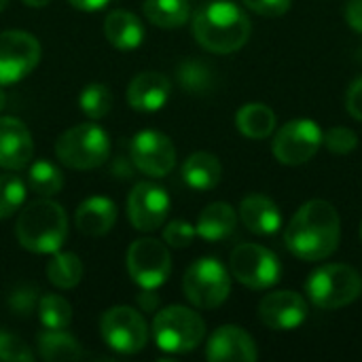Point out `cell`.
I'll return each instance as SVG.
<instances>
[{"label": "cell", "instance_id": "6da1fadb", "mask_svg": "<svg viewBox=\"0 0 362 362\" xmlns=\"http://www.w3.org/2000/svg\"><path fill=\"white\" fill-rule=\"evenodd\" d=\"M341 240V221L333 204L312 199L303 204L291 218L284 242L301 261H322L331 257Z\"/></svg>", "mask_w": 362, "mask_h": 362}, {"label": "cell", "instance_id": "7a4b0ae2", "mask_svg": "<svg viewBox=\"0 0 362 362\" xmlns=\"http://www.w3.org/2000/svg\"><path fill=\"white\" fill-rule=\"evenodd\" d=\"M248 15L229 0H216L202 6L193 17V36L210 53H233L250 38Z\"/></svg>", "mask_w": 362, "mask_h": 362}, {"label": "cell", "instance_id": "3957f363", "mask_svg": "<svg viewBox=\"0 0 362 362\" xmlns=\"http://www.w3.org/2000/svg\"><path fill=\"white\" fill-rule=\"evenodd\" d=\"M17 242L36 255H53L62 250L68 238V218L59 204L38 199L19 212L15 225Z\"/></svg>", "mask_w": 362, "mask_h": 362}, {"label": "cell", "instance_id": "277c9868", "mask_svg": "<svg viewBox=\"0 0 362 362\" xmlns=\"http://www.w3.org/2000/svg\"><path fill=\"white\" fill-rule=\"evenodd\" d=\"M204 335H206L204 318L185 305H170L155 314L153 339L157 348L168 354L193 352L204 341Z\"/></svg>", "mask_w": 362, "mask_h": 362}, {"label": "cell", "instance_id": "5b68a950", "mask_svg": "<svg viewBox=\"0 0 362 362\" xmlns=\"http://www.w3.org/2000/svg\"><path fill=\"white\" fill-rule=\"evenodd\" d=\"M55 155L72 170H93L110 157V138L100 125L81 123L57 138Z\"/></svg>", "mask_w": 362, "mask_h": 362}, {"label": "cell", "instance_id": "8992f818", "mask_svg": "<svg viewBox=\"0 0 362 362\" xmlns=\"http://www.w3.org/2000/svg\"><path fill=\"white\" fill-rule=\"evenodd\" d=\"M310 301L320 310H339L354 303L362 293L361 274L344 263L318 267L308 280Z\"/></svg>", "mask_w": 362, "mask_h": 362}, {"label": "cell", "instance_id": "52a82bcc", "mask_svg": "<svg viewBox=\"0 0 362 362\" xmlns=\"http://www.w3.org/2000/svg\"><path fill=\"white\" fill-rule=\"evenodd\" d=\"M185 297L199 310H214L223 305L231 293V278L227 267L212 257L197 259L189 265L182 278Z\"/></svg>", "mask_w": 362, "mask_h": 362}, {"label": "cell", "instance_id": "ba28073f", "mask_svg": "<svg viewBox=\"0 0 362 362\" xmlns=\"http://www.w3.org/2000/svg\"><path fill=\"white\" fill-rule=\"evenodd\" d=\"M104 344L119 354H136L148 341V325L140 312L129 305H115L100 320Z\"/></svg>", "mask_w": 362, "mask_h": 362}, {"label": "cell", "instance_id": "9c48e42d", "mask_svg": "<svg viewBox=\"0 0 362 362\" xmlns=\"http://www.w3.org/2000/svg\"><path fill=\"white\" fill-rule=\"evenodd\" d=\"M229 269L231 276L255 291H263L274 286L280 280L282 265L278 257L259 244H240L233 248L231 259H229Z\"/></svg>", "mask_w": 362, "mask_h": 362}, {"label": "cell", "instance_id": "30bf717a", "mask_svg": "<svg viewBox=\"0 0 362 362\" xmlns=\"http://www.w3.org/2000/svg\"><path fill=\"white\" fill-rule=\"evenodd\" d=\"M127 272L140 288H159L172 272L168 244L155 238L136 240L127 250Z\"/></svg>", "mask_w": 362, "mask_h": 362}, {"label": "cell", "instance_id": "8fae6325", "mask_svg": "<svg viewBox=\"0 0 362 362\" xmlns=\"http://www.w3.org/2000/svg\"><path fill=\"white\" fill-rule=\"evenodd\" d=\"M322 129L312 119H295L280 127L274 138V157L284 165L308 163L322 146Z\"/></svg>", "mask_w": 362, "mask_h": 362}, {"label": "cell", "instance_id": "7c38bea8", "mask_svg": "<svg viewBox=\"0 0 362 362\" xmlns=\"http://www.w3.org/2000/svg\"><path fill=\"white\" fill-rule=\"evenodd\" d=\"M40 62V42L23 30L0 32V85L25 78Z\"/></svg>", "mask_w": 362, "mask_h": 362}, {"label": "cell", "instance_id": "4fadbf2b", "mask_svg": "<svg viewBox=\"0 0 362 362\" xmlns=\"http://www.w3.org/2000/svg\"><path fill=\"white\" fill-rule=\"evenodd\" d=\"M129 157L134 165L153 178H161L176 165V148L172 140L155 129H144L134 136L129 146Z\"/></svg>", "mask_w": 362, "mask_h": 362}, {"label": "cell", "instance_id": "5bb4252c", "mask_svg": "<svg viewBox=\"0 0 362 362\" xmlns=\"http://www.w3.org/2000/svg\"><path fill=\"white\" fill-rule=\"evenodd\" d=\"M170 212V197L163 187L155 182L134 185L127 197V216L138 231L159 229Z\"/></svg>", "mask_w": 362, "mask_h": 362}, {"label": "cell", "instance_id": "9a60e30c", "mask_svg": "<svg viewBox=\"0 0 362 362\" xmlns=\"http://www.w3.org/2000/svg\"><path fill=\"white\" fill-rule=\"evenodd\" d=\"M308 303L301 295L293 291H278L259 303V318L265 327L274 331H293L301 327L308 318Z\"/></svg>", "mask_w": 362, "mask_h": 362}, {"label": "cell", "instance_id": "2e32d148", "mask_svg": "<svg viewBox=\"0 0 362 362\" xmlns=\"http://www.w3.org/2000/svg\"><path fill=\"white\" fill-rule=\"evenodd\" d=\"M206 358L212 362H252L259 358L255 339L235 325H225L212 333L206 346Z\"/></svg>", "mask_w": 362, "mask_h": 362}, {"label": "cell", "instance_id": "e0dca14e", "mask_svg": "<svg viewBox=\"0 0 362 362\" xmlns=\"http://www.w3.org/2000/svg\"><path fill=\"white\" fill-rule=\"evenodd\" d=\"M34 155L30 129L15 117H0V168L21 170Z\"/></svg>", "mask_w": 362, "mask_h": 362}, {"label": "cell", "instance_id": "ac0fdd59", "mask_svg": "<svg viewBox=\"0 0 362 362\" xmlns=\"http://www.w3.org/2000/svg\"><path fill=\"white\" fill-rule=\"evenodd\" d=\"M170 78L161 72H140L127 87V104L138 112H157L170 100Z\"/></svg>", "mask_w": 362, "mask_h": 362}, {"label": "cell", "instance_id": "d6986e66", "mask_svg": "<svg viewBox=\"0 0 362 362\" xmlns=\"http://www.w3.org/2000/svg\"><path fill=\"white\" fill-rule=\"evenodd\" d=\"M240 221L257 235H272L282 227V212L269 197L255 193L242 199Z\"/></svg>", "mask_w": 362, "mask_h": 362}, {"label": "cell", "instance_id": "ffe728a7", "mask_svg": "<svg viewBox=\"0 0 362 362\" xmlns=\"http://www.w3.org/2000/svg\"><path fill=\"white\" fill-rule=\"evenodd\" d=\"M74 221H76L78 231L85 233V235H89V238L106 235L115 227L117 206H115L112 199L102 197V195L89 197V199H85V202L78 204Z\"/></svg>", "mask_w": 362, "mask_h": 362}, {"label": "cell", "instance_id": "44dd1931", "mask_svg": "<svg viewBox=\"0 0 362 362\" xmlns=\"http://www.w3.org/2000/svg\"><path fill=\"white\" fill-rule=\"evenodd\" d=\"M104 36L115 49L132 51L142 45L144 25L134 13L117 8V11L108 13V17L104 19Z\"/></svg>", "mask_w": 362, "mask_h": 362}, {"label": "cell", "instance_id": "7402d4cb", "mask_svg": "<svg viewBox=\"0 0 362 362\" xmlns=\"http://www.w3.org/2000/svg\"><path fill=\"white\" fill-rule=\"evenodd\" d=\"M235 225H238L235 210L225 202H214V204L206 206L204 212L199 214L195 231L206 242H218V240L229 238L233 233Z\"/></svg>", "mask_w": 362, "mask_h": 362}, {"label": "cell", "instance_id": "603a6c76", "mask_svg": "<svg viewBox=\"0 0 362 362\" xmlns=\"http://www.w3.org/2000/svg\"><path fill=\"white\" fill-rule=\"evenodd\" d=\"M223 176V165L216 155L212 153H193L185 165H182V178L191 189L197 191H210L221 182Z\"/></svg>", "mask_w": 362, "mask_h": 362}, {"label": "cell", "instance_id": "cb8c5ba5", "mask_svg": "<svg viewBox=\"0 0 362 362\" xmlns=\"http://www.w3.org/2000/svg\"><path fill=\"white\" fill-rule=\"evenodd\" d=\"M238 129L250 140H265L276 129V112L261 102L244 104L235 115Z\"/></svg>", "mask_w": 362, "mask_h": 362}, {"label": "cell", "instance_id": "d4e9b609", "mask_svg": "<svg viewBox=\"0 0 362 362\" xmlns=\"http://www.w3.org/2000/svg\"><path fill=\"white\" fill-rule=\"evenodd\" d=\"M38 354L47 362H70L83 358L78 341L64 329H45L38 335Z\"/></svg>", "mask_w": 362, "mask_h": 362}, {"label": "cell", "instance_id": "484cf974", "mask_svg": "<svg viewBox=\"0 0 362 362\" xmlns=\"http://www.w3.org/2000/svg\"><path fill=\"white\" fill-rule=\"evenodd\" d=\"M144 15L157 28H180L191 15L189 0H144Z\"/></svg>", "mask_w": 362, "mask_h": 362}, {"label": "cell", "instance_id": "4316f807", "mask_svg": "<svg viewBox=\"0 0 362 362\" xmlns=\"http://www.w3.org/2000/svg\"><path fill=\"white\" fill-rule=\"evenodd\" d=\"M180 87L191 95H206L216 87V74L210 64L202 59H185L176 70Z\"/></svg>", "mask_w": 362, "mask_h": 362}, {"label": "cell", "instance_id": "83f0119b", "mask_svg": "<svg viewBox=\"0 0 362 362\" xmlns=\"http://www.w3.org/2000/svg\"><path fill=\"white\" fill-rule=\"evenodd\" d=\"M83 261L74 252H53L51 261L47 263V278L53 286L68 291L74 288L83 280Z\"/></svg>", "mask_w": 362, "mask_h": 362}, {"label": "cell", "instance_id": "f1b7e54d", "mask_svg": "<svg viewBox=\"0 0 362 362\" xmlns=\"http://www.w3.org/2000/svg\"><path fill=\"white\" fill-rule=\"evenodd\" d=\"M28 185L36 195L42 197H53L62 191L64 187V176L59 168H55L49 161H36L30 172H28Z\"/></svg>", "mask_w": 362, "mask_h": 362}, {"label": "cell", "instance_id": "f546056e", "mask_svg": "<svg viewBox=\"0 0 362 362\" xmlns=\"http://www.w3.org/2000/svg\"><path fill=\"white\" fill-rule=\"evenodd\" d=\"M36 312L45 329H68L72 322V308L59 295H42L38 299Z\"/></svg>", "mask_w": 362, "mask_h": 362}, {"label": "cell", "instance_id": "4dcf8cb0", "mask_svg": "<svg viewBox=\"0 0 362 362\" xmlns=\"http://www.w3.org/2000/svg\"><path fill=\"white\" fill-rule=\"evenodd\" d=\"M78 106L89 119H102L110 112L112 108V93L106 85L102 83H91L87 85L81 95H78Z\"/></svg>", "mask_w": 362, "mask_h": 362}, {"label": "cell", "instance_id": "1f68e13d", "mask_svg": "<svg viewBox=\"0 0 362 362\" xmlns=\"http://www.w3.org/2000/svg\"><path fill=\"white\" fill-rule=\"evenodd\" d=\"M25 199V185L15 174H0V218L15 214Z\"/></svg>", "mask_w": 362, "mask_h": 362}, {"label": "cell", "instance_id": "d6a6232c", "mask_svg": "<svg viewBox=\"0 0 362 362\" xmlns=\"http://www.w3.org/2000/svg\"><path fill=\"white\" fill-rule=\"evenodd\" d=\"M322 144L335 153V155H348L358 146V136L354 129L350 127H331L325 136H322Z\"/></svg>", "mask_w": 362, "mask_h": 362}, {"label": "cell", "instance_id": "836d02e7", "mask_svg": "<svg viewBox=\"0 0 362 362\" xmlns=\"http://www.w3.org/2000/svg\"><path fill=\"white\" fill-rule=\"evenodd\" d=\"M34 354L23 339L0 331V362H30Z\"/></svg>", "mask_w": 362, "mask_h": 362}, {"label": "cell", "instance_id": "e575fe53", "mask_svg": "<svg viewBox=\"0 0 362 362\" xmlns=\"http://www.w3.org/2000/svg\"><path fill=\"white\" fill-rule=\"evenodd\" d=\"M38 299H40L38 288L30 286V284H23V286H17L8 295V308L17 316H30L38 308Z\"/></svg>", "mask_w": 362, "mask_h": 362}, {"label": "cell", "instance_id": "d590c367", "mask_svg": "<svg viewBox=\"0 0 362 362\" xmlns=\"http://www.w3.org/2000/svg\"><path fill=\"white\" fill-rule=\"evenodd\" d=\"M197 231L191 223L187 221H170L163 229V242L170 246V248H187L193 244Z\"/></svg>", "mask_w": 362, "mask_h": 362}, {"label": "cell", "instance_id": "8d00e7d4", "mask_svg": "<svg viewBox=\"0 0 362 362\" xmlns=\"http://www.w3.org/2000/svg\"><path fill=\"white\" fill-rule=\"evenodd\" d=\"M250 11H255L257 15H263V17H280L284 15L293 0H242Z\"/></svg>", "mask_w": 362, "mask_h": 362}, {"label": "cell", "instance_id": "74e56055", "mask_svg": "<svg viewBox=\"0 0 362 362\" xmlns=\"http://www.w3.org/2000/svg\"><path fill=\"white\" fill-rule=\"evenodd\" d=\"M346 108H348V112H350L356 121H362V74L358 78H354L352 85L348 87V93H346Z\"/></svg>", "mask_w": 362, "mask_h": 362}, {"label": "cell", "instance_id": "f35d334b", "mask_svg": "<svg viewBox=\"0 0 362 362\" xmlns=\"http://www.w3.org/2000/svg\"><path fill=\"white\" fill-rule=\"evenodd\" d=\"M346 21L352 30L362 34V0H350L346 4Z\"/></svg>", "mask_w": 362, "mask_h": 362}, {"label": "cell", "instance_id": "ab89813d", "mask_svg": "<svg viewBox=\"0 0 362 362\" xmlns=\"http://www.w3.org/2000/svg\"><path fill=\"white\" fill-rule=\"evenodd\" d=\"M138 308L140 312H155L159 305V297L153 293V288H142V293L138 295Z\"/></svg>", "mask_w": 362, "mask_h": 362}, {"label": "cell", "instance_id": "60d3db41", "mask_svg": "<svg viewBox=\"0 0 362 362\" xmlns=\"http://www.w3.org/2000/svg\"><path fill=\"white\" fill-rule=\"evenodd\" d=\"M74 8L78 11H87V13H93V11H100L104 8L110 0H68Z\"/></svg>", "mask_w": 362, "mask_h": 362}, {"label": "cell", "instance_id": "b9f144b4", "mask_svg": "<svg viewBox=\"0 0 362 362\" xmlns=\"http://www.w3.org/2000/svg\"><path fill=\"white\" fill-rule=\"evenodd\" d=\"M23 4H28V6H34V8H40V6H47L51 0H21Z\"/></svg>", "mask_w": 362, "mask_h": 362}, {"label": "cell", "instance_id": "7bdbcfd3", "mask_svg": "<svg viewBox=\"0 0 362 362\" xmlns=\"http://www.w3.org/2000/svg\"><path fill=\"white\" fill-rule=\"evenodd\" d=\"M4 104H6V95H4V91H2V85H0V110L4 108Z\"/></svg>", "mask_w": 362, "mask_h": 362}, {"label": "cell", "instance_id": "ee69618b", "mask_svg": "<svg viewBox=\"0 0 362 362\" xmlns=\"http://www.w3.org/2000/svg\"><path fill=\"white\" fill-rule=\"evenodd\" d=\"M6 2H8V0H0V11H2V8L6 6Z\"/></svg>", "mask_w": 362, "mask_h": 362}, {"label": "cell", "instance_id": "f6af8a7d", "mask_svg": "<svg viewBox=\"0 0 362 362\" xmlns=\"http://www.w3.org/2000/svg\"><path fill=\"white\" fill-rule=\"evenodd\" d=\"M361 242H362V225H361Z\"/></svg>", "mask_w": 362, "mask_h": 362}]
</instances>
